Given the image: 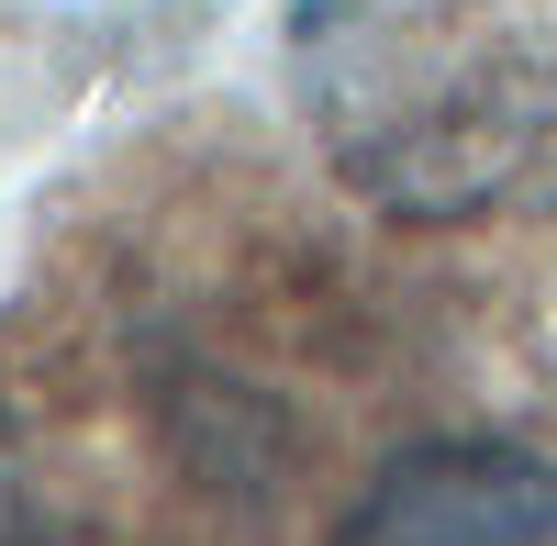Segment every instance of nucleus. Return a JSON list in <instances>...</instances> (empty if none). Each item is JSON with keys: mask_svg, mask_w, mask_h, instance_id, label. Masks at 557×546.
<instances>
[{"mask_svg": "<svg viewBox=\"0 0 557 546\" xmlns=\"http://www.w3.org/2000/svg\"><path fill=\"white\" fill-rule=\"evenodd\" d=\"M0 546H101V535L57 502V491L34 480V458H23L12 424H0Z\"/></svg>", "mask_w": 557, "mask_h": 546, "instance_id": "obj_3", "label": "nucleus"}, {"mask_svg": "<svg viewBox=\"0 0 557 546\" xmlns=\"http://www.w3.org/2000/svg\"><path fill=\"white\" fill-rule=\"evenodd\" d=\"M335 546H557V458L513 435H424L380 458Z\"/></svg>", "mask_w": 557, "mask_h": 546, "instance_id": "obj_2", "label": "nucleus"}, {"mask_svg": "<svg viewBox=\"0 0 557 546\" xmlns=\"http://www.w3.org/2000/svg\"><path fill=\"white\" fill-rule=\"evenodd\" d=\"M290 78L335 178L401 223H469L557 190V67L502 34L391 0H301Z\"/></svg>", "mask_w": 557, "mask_h": 546, "instance_id": "obj_1", "label": "nucleus"}]
</instances>
